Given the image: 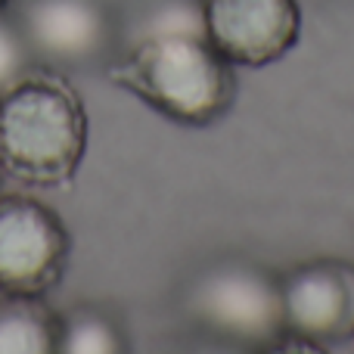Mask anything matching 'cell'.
Wrapping results in <instances>:
<instances>
[{"label":"cell","mask_w":354,"mask_h":354,"mask_svg":"<svg viewBox=\"0 0 354 354\" xmlns=\"http://www.w3.org/2000/svg\"><path fill=\"white\" fill-rule=\"evenodd\" d=\"M109 78L162 118L187 128H208L236 103V66L212 47L202 28L134 35Z\"/></svg>","instance_id":"6da1fadb"},{"label":"cell","mask_w":354,"mask_h":354,"mask_svg":"<svg viewBox=\"0 0 354 354\" xmlns=\"http://www.w3.org/2000/svg\"><path fill=\"white\" fill-rule=\"evenodd\" d=\"M87 106L59 72H25L0 91V168L35 187H62L87 153Z\"/></svg>","instance_id":"7a4b0ae2"},{"label":"cell","mask_w":354,"mask_h":354,"mask_svg":"<svg viewBox=\"0 0 354 354\" xmlns=\"http://www.w3.org/2000/svg\"><path fill=\"white\" fill-rule=\"evenodd\" d=\"M189 320L214 339L245 348H280L283 326L280 274L264 264L227 258L205 268L183 295Z\"/></svg>","instance_id":"3957f363"},{"label":"cell","mask_w":354,"mask_h":354,"mask_svg":"<svg viewBox=\"0 0 354 354\" xmlns=\"http://www.w3.org/2000/svg\"><path fill=\"white\" fill-rule=\"evenodd\" d=\"M72 233L35 196H0V292L44 295L62 280Z\"/></svg>","instance_id":"277c9868"},{"label":"cell","mask_w":354,"mask_h":354,"mask_svg":"<svg viewBox=\"0 0 354 354\" xmlns=\"http://www.w3.org/2000/svg\"><path fill=\"white\" fill-rule=\"evenodd\" d=\"M283 326L299 348H330L333 342H354V264L301 261L280 274ZM280 342V345H283Z\"/></svg>","instance_id":"5b68a950"},{"label":"cell","mask_w":354,"mask_h":354,"mask_svg":"<svg viewBox=\"0 0 354 354\" xmlns=\"http://www.w3.org/2000/svg\"><path fill=\"white\" fill-rule=\"evenodd\" d=\"M202 22L212 47L236 68L280 62L305 28L299 0H202Z\"/></svg>","instance_id":"8992f818"},{"label":"cell","mask_w":354,"mask_h":354,"mask_svg":"<svg viewBox=\"0 0 354 354\" xmlns=\"http://www.w3.org/2000/svg\"><path fill=\"white\" fill-rule=\"evenodd\" d=\"M19 31L31 53L53 66H87L112 44V19L100 0H28Z\"/></svg>","instance_id":"52a82bcc"},{"label":"cell","mask_w":354,"mask_h":354,"mask_svg":"<svg viewBox=\"0 0 354 354\" xmlns=\"http://www.w3.org/2000/svg\"><path fill=\"white\" fill-rule=\"evenodd\" d=\"M59 314L44 295L0 292V354H56Z\"/></svg>","instance_id":"ba28073f"},{"label":"cell","mask_w":354,"mask_h":354,"mask_svg":"<svg viewBox=\"0 0 354 354\" xmlns=\"http://www.w3.org/2000/svg\"><path fill=\"white\" fill-rule=\"evenodd\" d=\"M124 333L109 311L81 305L59 314V345L56 354H122Z\"/></svg>","instance_id":"9c48e42d"},{"label":"cell","mask_w":354,"mask_h":354,"mask_svg":"<svg viewBox=\"0 0 354 354\" xmlns=\"http://www.w3.org/2000/svg\"><path fill=\"white\" fill-rule=\"evenodd\" d=\"M28 44H25L19 25L0 19V91L10 87L19 75L28 72Z\"/></svg>","instance_id":"30bf717a"},{"label":"cell","mask_w":354,"mask_h":354,"mask_svg":"<svg viewBox=\"0 0 354 354\" xmlns=\"http://www.w3.org/2000/svg\"><path fill=\"white\" fill-rule=\"evenodd\" d=\"M0 6H3V0H0Z\"/></svg>","instance_id":"8fae6325"}]
</instances>
